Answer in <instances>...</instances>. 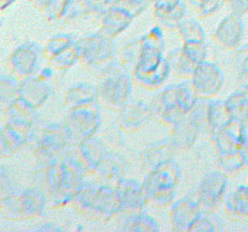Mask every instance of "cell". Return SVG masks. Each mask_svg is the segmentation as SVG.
Instances as JSON below:
<instances>
[{
  "label": "cell",
  "mask_w": 248,
  "mask_h": 232,
  "mask_svg": "<svg viewBox=\"0 0 248 232\" xmlns=\"http://www.w3.org/2000/svg\"><path fill=\"white\" fill-rule=\"evenodd\" d=\"M241 154L244 156L246 169H248V121L241 123Z\"/></svg>",
  "instance_id": "60d3db41"
},
{
  "label": "cell",
  "mask_w": 248,
  "mask_h": 232,
  "mask_svg": "<svg viewBox=\"0 0 248 232\" xmlns=\"http://www.w3.org/2000/svg\"><path fill=\"white\" fill-rule=\"evenodd\" d=\"M178 33L183 44L205 43V31L202 27L199 22L193 21V19L183 21V23L179 26Z\"/></svg>",
  "instance_id": "d6a6232c"
},
{
  "label": "cell",
  "mask_w": 248,
  "mask_h": 232,
  "mask_svg": "<svg viewBox=\"0 0 248 232\" xmlns=\"http://www.w3.org/2000/svg\"><path fill=\"white\" fill-rule=\"evenodd\" d=\"M232 14L242 17L248 12V0H227Z\"/></svg>",
  "instance_id": "ab89813d"
},
{
  "label": "cell",
  "mask_w": 248,
  "mask_h": 232,
  "mask_svg": "<svg viewBox=\"0 0 248 232\" xmlns=\"http://www.w3.org/2000/svg\"><path fill=\"white\" fill-rule=\"evenodd\" d=\"M217 168L227 176H234L246 169L244 156L240 151L217 155Z\"/></svg>",
  "instance_id": "4dcf8cb0"
},
{
  "label": "cell",
  "mask_w": 248,
  "mask_h": 232,
  "mask_svg": "<svg viewBox=\"0 0 248 232\" xmlns=\"http://www.w3.org/2000/svg\"><path fill=\"white\" fill-rule=\"evenodd\" d=\"M208 105L210 99L196 98L186 116V121L199 132V135L210 138L208 130Z\"/></svg>",
  "instance_id": "4316f807"
},
{
  "label": "cell",
  "mask_w": 248,
  "mask_h": 232,
  "mask_svg": "<svg viewBox=\"0 0 248 232\" xmlns=\"http://www.w3.org/2000/svg\"><path fill=\"white\" fill-rule=\"evenodd\" d=\"M148 0H119L111 5L101 19L99 31L115 38L126 30L131 22L145 9Z\"/></svg>",
  "instance_id": "ba28073f"
},
{
  "label": "cell",
  "mask_w": 248,
  "mask_h": 232,
  "mask_svg": "<svg viewBox=\"0 0 248 232\" xmlns=\"http://www.w3.org/2000/svg\"><path fill=\"white\" fill-rule=\"evenodd\" d=\"M225 108L232 122L245 123L248 121V91L237 89L224 101Z\"/></svg>",
  "instance_id": "484cf974"
},
{
  "label": "cell",
  "mask_w": 248,
  "mask_h": 232,
  "mask_svg": "<svg viewBox=\"0 0 248 232\" xmlns=\"http://www.w3.org/2000/svg\"><path fill=\"white\" fill-rule=\"evenodd\" d=\"M199 132L186 120L172 127V133L169 137L170 144L173 149L174 154H179L193 147L195 142L198 140Z\"/></svg>",
  "instance_id": "cb8c5ba5"
},
{
  "label": "cell",
  "mask_w": 248,
  "mask_h": 232,
  "mask_svg": "<svg viewBox=\"0 0 248 232\" xmlns=\"http://www.w3.org/2000/svg\"><path fill=\"white\" fill-rule=\"evenodd\" d=\"M181 180V168L171 160L148 172L142 183L148 203L157 208H166L173 203Z\"/></svg>",
  "instance_id": "5b68a950"
},
{
  "label": "cell",
  "mask_w": 248,
  "mask_h": 232,
  "mask_svg": "<svg viewBox=\"0 0 248 232\" xmlns=\"http://www.w3.org/2000/svg\"><path fill=\"white\" fill-rule=\"evenodd\" d=\"M121 229L124 231L131 232H157L159 225L154 218L142 210V212L135 213V214L125 215V220L123 221Z\"/></svg>",
  "instance_id": "f546056e"
},
{
  "label": "cell",
  "mask_w": 248,
  "mask_h": 232,
  "mask_svg": "<svg viewBox=\"0 0 248 232\" xmlns=\"http://www.w3.org/2000/svg\"><path fill=\"white\" fill-rule=\"evenodd\" d=\"M207 50L205 43L183 44L182 47L171 51L167 55L170 74L177 77H190L201 63L205 62Z\"/></svg>",
  "instance_id": "8fae6325"
},
{
  "label": "cell",
  "mask_w": 248,
  "mask_h": 232,
  "mask_svg": "<svg viewBox=\"0 0 248 232\" xmlns=\"http://www.w3.org/2000/svg\"><path fill=\"white\" fill-rule=\"evenodd\" d=\"M189 4L199 12L201 17L210 16L222 4V0H188Z\"/></svg>",
  "instance_id": "74e56055"
},
{
  "label": "cell",
  "mask_w": 248,
  "mask_h": 232,
  "mask_svg": "<svg viewBox=\"0 0 248 232\" xmlns=\"http://www.w3.org/2000/svg\"><path fill=\"white\" fill-rule=\"evenodd\" d=\"M17 72L22 75H31L36 70L39 64V50L36 47H23L17 51L14 57Z\"/></svg>",
  "instance_id": "1f68e13d"
},
{
  "label": "cell",
  "mask_w": 248,
  "mask_h": 232,
  "mask_svg": "<svg viewBox=\"0 0 248 232\" xmlns=\"http://www.w3.org/2000/svg\"><path fill=\"white\" fill-rule=\"evenodd\" d=\"M132 77L119 67L113 68L103 75V80L97 87L98 102L110 110H120L130 101Z\"/></svg>",
  "instance_id": "52a82bcc"
},
{
  "label": "cell",
  "mask_w": 248,
  "mask_h": 232,
  "mask_svg": "<svg viewBox=\"0 0 248 232\" xmlns=\"http://www.w3.org/2000/svg\"><path fill=\"white\" fill-rule=\"evenodd\" d=\"M74 144L64 123H53L41 133L36 145V152L44 164L57 163L72 150Z\"/></svg>",
  "instance_id": "9c48e42d"
},
{
  "label": "cell",
  "mask_w": 248,
  "mask_h": 232,
  "mask_svg": "<svg viewBox=\"0 0 248 232\" xmlns=\"http://www.w3.org/2000/svg\"><path fill=\"white\" fill-rule=\"evenodd\" d=\"M174 156L176 154H174L173 149L170 144L169 137H167L165 139H160L148 145L140 154V163H142L143 171L148 173L156 167L173 160Z\"/></svg>",
  "instance_id": "44dd1931"
},
{
  "label": "cell",
  "mask_w": 248,
  "mask_h": 232,
  "mask_svg": "<svg viewBox=\"0 0 248 232\" xmlns=\"http://www.w3.org/2000/svg\"><path fill=\"white\" fill-rule=\"evenodd\" d=\"M138 47H140V41L137 43H131L124 46L123 50L116 52V67L125 72H132L135 67L136 59L138 55Z\"/></svg>",
  "instance_id": "836d02e7"
},
{
  "label": "cell",
  "mask_w": 248,
  "mask_h": 232,
  "mask_svg": "<svg viewBox=\"0 0 248 232\" xmlns=\"http://www.w3.org/2000/svg\"><path fill=\"white\" fill-rule=\"evenodd\" d=\"M74 44H77V40L73 38L69 34H58L55 35L53 38H51L47 41L45 47V56L47 59H51L52 57L57 56L58 53H61L62 51H64L65 48L70 47Z\"/></svg>",
  "instance_id": "d590c367"
},
{
  "label": "cell",
  "mask_w": 248,
  "mask_h": 232,
  "mask_svg": "<svg viewBox=\"0 0 248 232\" xmlns=\"http://www.w3.org/2000/svg\"><path fill=\"white\" fill-rule=\"evenodd\" d=\"M44 172V195L46 204L52 208L64 207L72 203L75 193L84 184L86 171L70 150L57 163L45 164Z\"/></svg>",
  "instance_id": "7a4b0ae2"
},
{
  "label": "cell",
  "mask_w": 248,
  "mask_h": 232,
  "mask_svg": "<svg viewBox=\"0 0 248 232\" xmlns=\"http://www.w3.org/2000/svg\"><path fill=\"white\" fill-rule=\"evenodd\" d=\"M190 84L198 98L213 99L222 91L224 76L217 65L205 60L195 70Z\"/></svg>",
  "instance_id": "4fadbf2b"
},
{
  "label": "cell",
  "mask_w": 248,
  "mask_h": 232,
  "mask_svg": "<svg viewBox=\"0 0 248 232\" xmlns=\"http://www.w3.org/2000/svg\"><path fill=\"white\" fill-rule=\"evenodd\" d=\"M75 209L84 217L108 221L120 214L115 186L84 181L72 201Z\"/></svg>",
  "instance_id": "3957f363"
},
{
  "label": "cell",
  "mask_w": 248,
  "mask_h": 232,
  "mask_svg": "<svg viewBox=\"0 0 248 232\" xmlns=\"http://www.w3.org/2000/svg\"><path fill=\"white\" fill-rule=\"evenodd\" d=\"M217 155L241 150V125L232 122L229 126L215 134L211 139Z\"/></svg>",
  "instance_id": "603a6c76"
},
{
  "label": "cell",
  "mask_w": 248,
  "mask_h": 232,
  "mask_svg": "<svg viewBox=\"0 0 248 232\" xmlns=\"http://www.w3.org/2000/svg\"><path fill=\"white\" fill-rule=\"evenodd\" d=\"M64 102L69 109L97 104L98 103L97 87L85 82L74 85L65 92Z\"/></svg>",
  "instance_id": "d4e9b609"
},
{
  "label": "cell",
  "mask_w": 248,
  "mask_h": 232,
  "mask_svg": "<svg viewBox=\"0 0 248 232\" xmlns=\"http://www.w3.org/2000/svg\"><path fill=\"white\" fill-rule=\"evenodd\" d=\"M245 28L241 17L236 14H229L225 17L216 29L213 39L216 43L227 50H236L240 47L244 38Z\"/></svg>",
  "instance_id": "ac0fdd59"
},
{
  "label": "cell",
  "mask_w": 248,
  "mask_h": 232,
  "mask_svg": "<svg viewBox=\"0 0 248 232\" xmlns=\"http://www.w3.org/2000/svg\"><path fill=\"white\" fill-rule=\"evenodd\" d=\"M201 214L202 212L195 198L186 197L173 202L170 210L172 230L176 232H190Z\"/></svg>",
  "instance_id": "2e32d148"
},
{
  "label": "cell",
  "mask_w": 248,
  "mask_h": 232,
  "mask_svg": "<svg viewBox=\"0 0 248 232\" xmlns=\"http://www.w3.org/2000/svg\"><path fill=\"white\" fill-rule=\"evenodd\" d=\"M225 214L234 221L248 219V186L240 185L225 197Z\"/></svg>",
  "instance_id": "7402d4cb"
},
{
  "label": "cell",
  "mask_w": 248,
  "mask_h": 232,
  "mask_svg": "<svg viewBox=\"0 0 248 232\" xmlns=\"http://www.w3.org/2000/svg\"><path fill=\"white\" fill-rule=\"evenodd\" d=\"M169 75L164 31L160 27H155L140 39L137 59L131 72V77L138 86L155 89L164 85Z\"/></svg>",
  "instance_id": "6da1fadb"
},
{
  "label": "cell",
  "mask_w": 248,
  "mask_h": 232,
  "mask_svg": "<svg viewBox=\"0 0 248 232\" xmlns=\"http://www.w3.org/2000/svg\"><path fill=\"white\" fill-rule=\"evenodd\" d=\"M126 169L127 163L123 156L115 152L107 151L93 174H96L103 183L115 186L125 178Z\"/></svg>",
  "instance_id": "ffe728a7"
},
{
  "label": "cell",
  "mask_w": 248,
  "mask_h": 232,
  "mask_svg": "<svg viewBox=\"0 0 248 232\" xmlns=\"http://www.w3.org/2000/svg\"><path fill=\"white\" fill-rule=\"evenodd\" d=\"M118 111L119 128L128 134L142 130L153 118L150 105L143 101H128Z\"/></svg>",
  "instance_id": "9a60e30c"
},
{
  "label": "cell",
  "mask_w": 248,
  "mask_h": 232,
  "mask_svg": "<svg viewBox=\"0 0 248 232\" xmlns=\"http://www.w3.org/2000/svg\"><path fill=\"white\" fill-rule=\"evenodd\" d=\"M50 60L51 67L55 68L58 70H65L72 68L73 65L77 63V60H79V51H78V41L77 44H74L70 47L65 48L64 51H62L61 53H58L57 56L52 57Z\"/></svg>",
  "instance_id": "e575fe53"
},
{
  "label": "cell",
  "mask_w": 248,
  "mask_h": 232,
  "mask_svg": "<svg viewBox=\"0 0 248 232\" xmlns=\"http://www.w3.org/2000/svg\"><path fill=\"white\" fill-rule=\"evenodd\" d=\"M52 74H53L52 67H47V68H44V69L41 70L39 77H41V79H44V80H47L52 76Z\"/></svg>",
  "instance_id": "b9f144b4"
},
{
  "label": "cell",
  "mask_w": 248,
  "mask_h": 232,
  "mask_svg": "<svg viewBox=\"0 0 248 232\" xmlns=\"http://www.w3.org/2000/svg\"><path fill=\"white\" fill-rule=\"evenodd\" d=\"M79 60L91 72L104 75L116 67V48L113 38L103 33L91 34L78 41Z\"/></svg>",
  "instance_id": "8992f818"
},
{
  "label": "cell",
  "mask_w": 248,
  "mask_h": 232,
  "mask_svg": "<svg viewBox=\"0 0 248 232\" xmlns=\"http://www.w3.org/2000/svg\"><path fill=\"white\" fill-rule=\"evenodd\" d=\"M216 230H217V227L215 226V222L205 213H202L200 215V218L196 220V222L194 224L190 232H213Z\"/></svg>",
  "instance_id": "f35d334b"
},
{
  "label": "cell",
  "mask_w": 248,
  "mask_h": 232,
  "mask_svg": "<svg viewBox=\"0 0 248 232\" xmlns=\"http://www.w3.org/2000/svg\"><path fill=\"white\" fill-rule=\"evenodd\" d=\"M72 150L87 174L94 173L97 166L107 154L106 146L96 135L77 143Z\"/></svg>",
  "instance_id": "d6986e66"
},
{
  "label": "cell",
  "mask_w": 248,
  "mask_h": 232,
  "mask_svg": "<svg viewBox=\"0 0 248 232\" xmlns=\"http://www.w3.org/2000/svg\"><path fill=\"white\" fill-rule=\"evenodd\" d=\"M23 87V101L33 108L41 106L50 97V86L46 84V80L41 77L28 80Z\"/></svg>",
  "instance_id": "f1b7e54d"
},
{
  "label": "cell",
  "mask_w": 248,
  "mask_h": 232,
  "mask_svg": "<svg viewBox=\"0 0 248 232\" xmlns=\"http://www.w3.org/2000/svg\"><path fill=\"white\" fill-rule=\"evenodd\" d=\"M228 188V176L222 172L215 171L206 174L201 180L198 190V201L201 212L211 214L224 201Z\"/></svg>",
  "instance_id": "7c38bea8"
},
{
  "label": "cell",
  "mask_w": 248,
  "mask_h": 232,
  "mask_svg": "<svg viewBox=\"0 0 248 232\" xmlns=\"http://www.w3.org/2000/svg\"><path fill=\"white\" fill-rule=\"evenodd\" d=\"M115 192L120 205V214L131 215L140 213L148 204L142 184L133 179L124 178L119 181L115 185Z\"/></svg>",
  "instance_id": "5bb4252c"
},
{
  "label": "cell",
  "mask_w": 248,
  "mask_h": 232,
  "mask_svg": "<svg viewBox=\"0 0 248 232\" xmlns=\"http://www.w3.org/2000/svg\"><path fill=\"white\" fill-rule=\"evenodd\" d=\"M229 114L225 108L224 101L220 99H210V105H208V130H210V138L217 134L219 130L225 128L232 123Z\"/></svg>",
  "instance_id": "83f0119b"
},
{
  "label": "cell",
  "mask_w": 248,
  "mask_h": 232,
  "mask_svg": "<svg viewBox=\"0 0 248 232\" xmlns=\"http://www.w3.org/2000/svg\"><path fill=\"white\" fill-rule=\"evenodd\" d=\"M196 98L190 82L166 87L150 102L153 118L174 127L186 120Z\"/></svg>",
  "instance_id": "277c9868"
},
{
  "label": "cell",
  "mask_w": 248,
  "mask_h": 232,
  "mask_svg": "<svg viewBox=\"0 0 248 232\" xmlns=\"http://www.w3.org/2000/svg\"><path fill=\"white\" fill-rule=\"evenodd\" d=\"M186 7L181 0H155L154 16L164 30H178L183 23Z\"/></svg>",
  "instance_id": "e0dca14e"
},
{
  "label": "cell",
  "mask_w": 248,
  "mask_h": 232,
  "mask_svg": "<svg viewBox=\"0 0 248 232\" xmlns=\"http://www.w3.org/2000/svg\"><path fill=\"white\" fill-rule=\"evenodd\" d=\"M64 126L75 144L96 135L101 126V114L97 104L70 108L65 116Z\"/></svg>",
  "instance_id": "30bf717a"
},
{
  "label": "cell",
  "mask_w": 248,
  "mask_h": 232,
  "mask_svg": "<svg viewBox=\"0 0 248 232\" xmlns=\"http://www.w3.org/2000/svg\"><path fill=\"white\" fill-rule=\"evenodd\" d=\"M235 67L237 72V87L248 91V46L237 50Z\"/></svg>",
  "instance_id": "8d00e7d4"
}]
</instances>
